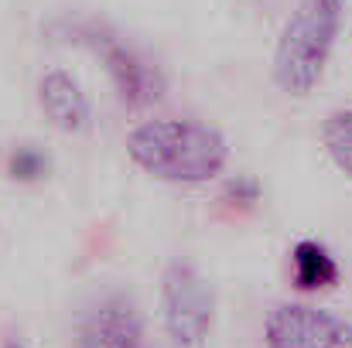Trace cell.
<instances>
[{"label":"cell","instance_id":"12","mask_svg":"<svg viewBox=\"0 0 352 348\" xmlns=\"http://www.w3.org/2000/svg\"><path fill=\"white\" fill-rule=\"evenodd\" d=\"M3 348H24V345H21V342H7Z\"/></svg>","mask_w":352,"mask_h":348},{"label":"cell","instance_id":"10","mask_svg":"<svg viewBox=\"0 0 352 348\" xmlns=\"http://www.w3.org/2000/svg\"><path fill=\"white\" fill-rule=\"evenodd\" d=\"M45 171H48V161L34 147H21L17 154H10V174L17 181H38Z\"/></svg>","mask_w":352,"mask_h":348},{"label":"cell","instance_id":"2","mask_svg":"<svg viewBox=\"0 0 352 348\" xmlns=\"http://www.w3.org/2000/svg\"><path fill=\"white\" fill-rule=\"evenodd\" d=\"M342 7L346 0H298L274 51V82L284 93L308 96L318 86L342 27Z\"/></svg>","mask_w":352,"mask_h":348},{"label":"cell","instance_id":"3","mask_svg":"<svg viewBox=\"0 0 352 348\" xmlns=\"http://www.w3.org/2000/svg\"><path fill=\"white\" fill-rule=\"evenodd\" d=\"M161 314L168 338L178 348L206 345L212 332V290L192 263H168L161 277Z\"/></svg>","mask_w":352,"mask_h":348},{"label":"cell","instance_id":"11","mask_svg":"<svg viewBox=\"0 0 352 348\" xmlns=\"http://www.w3.org/2000/svg\"><path fill=\"white\" fill-rule=\"evenodd\" d=\"M223 195H226V202H233V205H253V202L260 198V185H256L253 178H233Z\"/></svg>","mask_w":352,"mask_h":348},{"label":"cell","instance_id":"6","mask_svg":"<svg viewBox=\"0 0 352 348\" xmlns=\"http://www.w3.org/2000/svg\"><path fill=\"white\" fill-rule=\"evenodd\" d=\"M140 338H144L140 314H137L133 301L123 294L100 301L79 332L82 348H140Z\"/></svg>","mask_w":352,"mask_h":348},{"label":"cell","instance_id":"5","mask_svg":"<svg viewBox=\"0 0 352 348\" xmlns=\"http://www.w3.org/2000/svg\"><path fill=\"white\" fill-rule=\"evenodd\" d=\"M270 348H352V321L311 304H280L267 318Z\"/></svg>","mask_w":352,"mask_h":348},{"label":"cell","instance_id":"1","mask_svg":"<svg viewBox=\"0 0 352 348\" xmlns=\"http://www.w3.org/2000/svg\"><path fill=\"white\" fill-rule=\"evenodd\" d=\"M126 150L137 167L171 185H202L223 174L230 161V143L219 130L195 119H151L140 123Z\"/></svg>","mask_w":352,"mask_h":348},{"label":"cell","instance_id":"9","mask_svg":"<svg viewBox=\"0 0 352 348\" xmlns=\"http://www.w3.org/2000/svg\"><path fill=\"white\" fill-rule=\"evenodd\" d=\"M322 140H325L329 157L339 164V171H346L352 178V110H339V113L329 116Z\"/></svg>","mask_w":352,"mask_h":348},{"label":"cell","instance_id":"7","mask_svg":"<svg viewBox=\"0 0 352 348\" xmlns=\"http://www.w3.org/2000/svg\"><path fill=\"white\" fill-rule=\"evenodd\" d=\"M38 103H41L45 116L52 119V126H58L62 133H82L89 126V116H93L89 100L79 89V82L62 69H52V72L41 76Z\"/></svg>","mask_w":352,"mask_h":348},{"label":"cell","instance_id":"4","mask_svg":"<svg viewBox=\"0 0 352 348\" xmlns=\"http://www.w3.org/2000/svg\"><path fill=\"white\" fill-rule=\"evenodd\" d=\"M76 34H79L76 41H89L93 51L103 58V65H107V72H110V82H113V89H117L123 106H130V110H147V106H154V103L164 96V79H161V72H157L151 62H144L133 48L120 45L113 34H107V31H100V27H76Z\"/></svg>","mask_w":352,"mask_h":348},{"label":"cell","instance_id":"8","mask_svg":"<svg viewBox=\"0 0 352 348\" xmlns=\"http://www.w3.org/2000/svg\"><path fill=\"white\" fill-rule=\"evenodd\" d=\"M294 259V283L301 290H325V287H336L339 280V263L332 259V253L315 242V239H301L291 253Z\"/></svg>","mask_w":352,"mask_h":348}]
</instances>
